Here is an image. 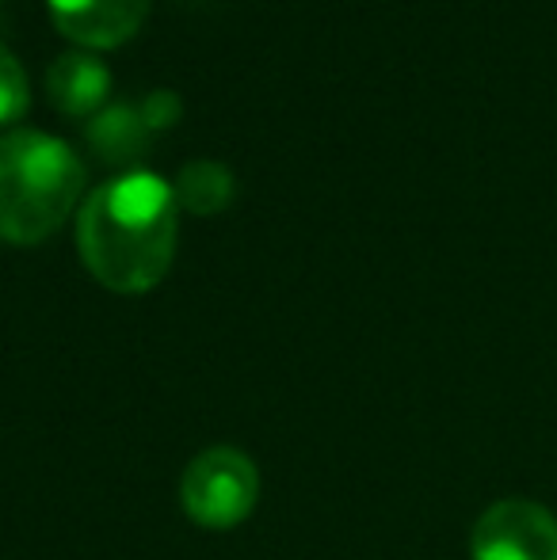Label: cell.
<instances>
[{
    "label": "cell",
    "mask_w": 557,
    "mask_h": 560,
    "mask_svg": "<svg viewBox=\"0 0 557 560\" xmlns=\"http://www.w3.org/2000/svg\"><path fill=\"white\" fill-rule=\"evenodd\" d=\"M179 241L176 187L130 168L89 191L77 214V248L96 282L115 294H146L169 275Z\"/></svg>",
    "instance_id": "1"
},
{
    "label": "cell",
    "mask_w": 557,
    "mask_h": 560,
    "mask_svg": "<svg viewBox=\"0 0 557 560\" xmlns=\"http://www.w3.org/2000/svg\"><path fill=\"white\" fill-rule=\"evenodd\" d=\"M84 191V161L73 145L35 126L0 133V236L38 244L69 218Z\"/></svg>",
    "instance_id": "2"
},
{
    "label": "cell",
    "mask_w": 557,
    "mask_h": 560,
    "mask_svg": "<svg viewBox=\"0 0 557 560\" xmlns=\"http://www.w3.org/2000/svg\"><path fill=\"white\" fill-rule=\"evenodd\" d=\"M179 503L202 530H237L260 503V469L241 446H207L179 477Z\"/></svg>",
    "instance_id": "3"
},
{
    "label": "cell",
    "mask_w": 557,
    "mask_h": 560,
    "mask_svg": "<svg viewBox=\"0 0 557 560\" xmlns=\"http://www.w3.org/2000/svg\"><path fill=\"white\" fill-rule=\"evenodd\" d=\"M469 560H557V518L543 503L504 495L477 515Z\"/></svg>",
    "instance_id": "4"
},
{
    "label": "cell",
    "mask_w": 557,
    "mask_h": 560,
    "mask_svg": "<svg viewBox=\"0 0 557 560\" xmlns=\"http://www.w3.org/2000/svg\"><path fill=\"white\" fill-rule=\"evenodd\" d=\"M58 31L84 46V50H107L127 43L149 15L153 0H46Z\"/></svg>",
    "instance_id": "5"
},
{
    "label": "cell",
    "mask_w": 557,
    "mask_h": 560,
    "mask_svg": "<svg viewBox=\"0 0 557 560\" xmlns=\"http://www.w3.org/2000/svg\"><path fill=\"white\" fill-rule=\"evenodd\" d=\"M46 92H50L54 107L73 118L96 115L104 107L107 92H112V69L104 66L100 54L89 50H69L46 69Z\"/></svg>",
    "instance_id": "6"
},
{
    "label": "cell",
    "mask_w": 557,
    "mask_h": 560,
    "mask_svg": "<svg viewBox=\"0 0 557 560\" xmlns=\"http://www.w3.org/2000/svg\"><path fill=\"white\" fill-rule=\"evenodd\" d=\"M84 141L96 149L100 161L107 164H127L146 149L149 141V126L135 104L119 100V104L100 107L96 115L84 122Z\"/></svg>",
    "instance_id": "7"
},
{
    "label": "cell",
    "mask_w": 557,
    "mask_h": 560,
    "mask_svg": "<svg viewBox=\"0 0 557 560\" xmlns=\"http://www.w3.org/2000/svg\"><path fill=\"white\" fill-rule=\"evenodd\" d=\"M172 187H176V202L192 214H218L230 207L237 179H233L230 164L214 161V156H195V161L179 164V176Z\"/></svg>",
    "instance_id": "8"
},
{
    "label": "cell",
    "mask_w": 557,
    "mask_h": 560,
    "mask_svg": "<svg viewBox=\"0 0 557 560\" xmlns=\"http://www.w3.org/2000/svg\"><path fill=\"white\" fill-rule=\"evenodd\" d=\"M31 104V81L27 69L20 66L12 50L0 43V122H15Z\"/></svg>",
    "instance_id": "9"
},
{
    "label": "cell",
    "mask_w": 557,
    "mask_h": 560,
    "mask_svg": "<svg viewBox=\"0 0 557 560\" xmlns=\"http://www.w3.org/2000/svg\"><path fill=\"white\" fill-rule=\"evenodd\" d=\"M141 118H146L149 130H164V126H172L184 112V104H179V96L172 89H153L146 100L138 104Z\"/></svg>",
    "instance_id": "10"
}]
</instances>
